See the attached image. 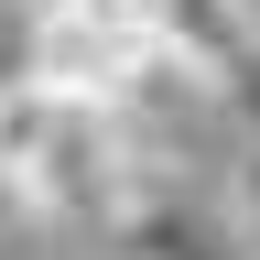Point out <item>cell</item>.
Returning a JSON list of instances; mask_svg holds the SVG:
<instances>
[{
    "mask_svg": "<svg viewBox=\"0 0 260 260\" xmlns=\"http://www.w3.org/2000/svg\"><path fill=\"white\" fill-rule=\"evenodd\" d=\"M152 65V0H32L22 11V76L109 109V98Z\"/></svg>",
    "mask_w": 260,
    "mask_h": 260,
    "instance_id": "1",
    "label": "cell"
},
{
    "mask_svg": "<svg viewBox=\"0 0 260 260\" xmlns=\"http://www.w3.org/2000/svg\"><path fill=\"white\" fill-rule=\"evenodd\" d=\"M22 217H32V195H22V174H11V162H0V239H11Z\"/></svg>",
    "mask_w": 260,
    "mask_h": 260,
    "instance_id": "2",
    "label": "cell"
},
{
    "mask_svg": "<svg viewBox=\"0 0 260 260\" xmlns=\"http://www.w3.org/2000/svg\"><path fill=\"white\" fill-rule=\"evenodd\" d=\"M11 87H22V32L0 22V98H11Z\"/></svg>",
    "mask_w": 260,
    "mask_h": 260,
    "instance_id": "3",
    "label": "cell"
}]
</instances>
